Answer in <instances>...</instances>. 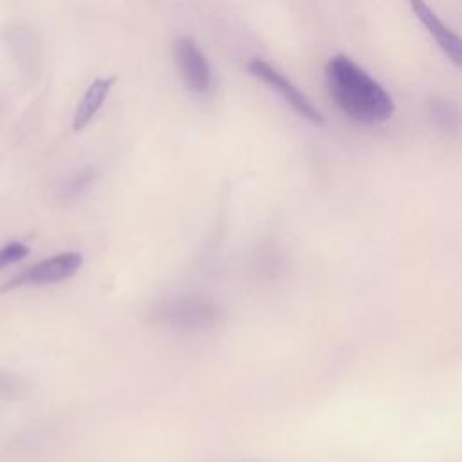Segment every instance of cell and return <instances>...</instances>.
<instances>
[{"label": "cell", "mask_w": 462, "mask_h": 462, "mask_svg": "<svg viewBox=\"0 0 462 462\" xmlns=\"http://www.w3.org/2000/svg\"><path fill=\"white\" fill-rule=\"evenodd\" d=\"M94 168L92 166H85L76 170L74 173H70L60 186V197L61 199H74L78 197L85 188H88V184L94 179Z\"/></svg>", "instance_id": "ba28073f"}, {"label": "cell", "mask_w": 462, "mask_h": 462, "mask_svg": "<svg viewBox=\"0 0 462 462\" xmlns=\"http://www.w3.org/2000/svg\"><path fill=\"white\" fill-rule=\"evenodd\" d=\"M218 318L220 307L215 301L195 296L171 298L157 303L152 309V319L161 325L182 330L211 327L218 321Z\"/></svg>", "instance_id": "7a4b0ae2"}, {"label": "cell", "mask_w": 462, "mask_h": 462, "mask_svg": "<svg viewBox=\"0 0 462 462\" xmlns=\"http://www.w3.org/2000/svg\"><path fill=\"white\" fill-rule=\"evenodd\" d=\"M325 81L336 106L354 121L384 123L395 112L393 99L384 87L345 54H336L327 61Z\"/></svg>", "instance_id": "6da1fadb"}, {"label": "cell", "mask_w": 462, "mask_h": 462, "mask_svg": "<svg viewBox=\"0 0 462 462\" xmlns=\"http://www.w3.org/2000/svg\"><path fill=\"white\" fill-rule=\"evenodd\" d=\"M114 83H116V78L106 76V78H96L87 87V90L83 92V96L74 110V116H72V128L76 132L83 130L94 119L97 110L103 106L106 96L110 94Z\"/></svg>", "instance_id": "52a82bcc"}, {"label": "cell", "mask_w": 462, "mask_h": 462, "mask_svg": "<svg viewBox=\"0 0 462 462\" xmlns=\"http://www.w3.org/2000/svg\"><path fill=\"white\" fill-rule=\"evenodd\" d=\"M29 254V245L23 242H9L0 247V269H5L7 265H13L20 260H23Z\"/></svg>", "instance_id": "9c48e42d"}, {"label": "cell", "mask_w": 462, "mask_h": 462, "mask_svg": "<svg viewBox=\"0 0 462 462\" xmlns=\"http://www.w3.org/2000/svg\"><path fill=\"white\" fill-rule=\"evenodd\" d=\"M410 7H411L413 14L417 16V20L426 27V31L437 42V45L444 51V54L455 65H460V40H458V36L449 27H446L426 4L411 2Z\"/></svg>", "instance_id": "8992f818"}, {"label": "cell", "mask_w": 462, "mask_h": 462, "mask_svg": "<svg viewBox=\"0 0 462 462\" xmlns=\"http://www.w3.org/2000/svg\"><path fill=\"white\" fill-rule=\"evenodd\" d=\"M173 56L186 88L195 94H208L213 87V74L197 42L191 36H179L173 43Z\"/></svg>", "instance_id": "5b68a950"}, {"label": "cell", "mask_w": 462, "mask_h": 462, "mask_svg": "<svg viewBox=\"0 0 462 462\" xmlns=\"http://www.w3.org/2000/svg\"><path fill=\"white\" fill-rule=\"evenodd\" d=\"M83 263V256L78 251H63L58 254H52L25 271H22L18 276L9 280L2 289L9 291L22 285H47V283H60L69 278H72Z\"/></svg>", "instance_id": "277c9868"}, {"label": "cell", "mask_w": 462, "mask_h": 462, "mask_svg": "<svg viewBox=\"0 0 462 462\" xmlns=\"http://www.w3.org/2000/svg\"><path fill=\"white\" fill-rule=\"evenodd\" d=\"M249 72L258 78L260 81H263L265 85H269V88L276 90L282 99L303 119L314 123V125H325V116L312 105V101L287 78L283 76L276 67H273L269 61L262 60V58H253L247 63Z\"/></svg>", "instance_id": "3957f363"}, {"label": "cell", "mask_w": 462, "mask_h": 462, "mask_svg": "<svg viewBox=\"0 0 462 462\" xmlns=\"http://www.w3.org/2000/svg\"><path fill=\"white\" fill-rule=\"evenodd\" d=\"M20 388L18 379L9 372H0V393L2 395H13Z\"/></svg>", "instance_id": "30bf717a"}]
</instances>
